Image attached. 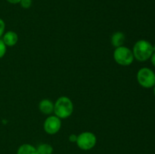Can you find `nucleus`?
Instances as JSON below:
<instances>
[{"mask_svg":"<svg viewBox=\"0 0 155 154\" xmlns=\"http://www.w3.org/2000/svg\"><path fill=\"white\" fill-rule=\"evenodd\" d=\"M2 41L6 46L12 47L17 44L18 41V36L15 32L8 31L2 36Z\"/></svg>","mask_w":155,"mask_h":154,"instance_id":"7","label":"nucleus"},{"mask_svg":"<svg viewBox=\"0 0 155 154\" xmlns=\"http://www.w3.org/2000/svg\"><path fill=\"white\" fill-rule=\"evenodd\" d=\"M77 136L76 135V134H71V135H70L69 140L71 142H73V143H74V142H77Z\"/></svg>","mask_w":155,"mask_h":154,"instance_id":"15","label":"nucleus"},{"mask_svg":"<svg viewBox=\"0 0 155 154\" xmlns=\"http://www.w3.org/2000/svg\"><path fill=\"white\" fill-rule=\"evenodd\" d=\"M6 1L8 2L11 3V4H18V3L21 2V0H6Z\"/></svg>","mask_w":155,"mask_h":154,"instance_id":"16","label":"nucleus"},{"mask_svg":"<svg viewBox=\"0 0 155 154\" xmlns=\"http://www.w3.org/2000/svg\"><path fill=\"white\" fill-rule=\"evenodd\" d=\"M154 95H155V85L154 86Z\"/></svg>","mask_w":155,"mask_h":154,"instance_id":"19","label":"nucleus"},{"mask_svg":"<svg viewBox=\"0 0 155 154\" xmlns=\"http://www.w3.org/2000/svg\"><path fill=\"white\" fill-rule=\"evenodd\" d=\"M153 52V45L145 39L137 41L133 46V53L134 58L139 61L144 62L148 60L152 55Z\"/></svg>","mask_w":155,"mask_h":154,"instance_id":"1","label":"nucleus"},{"mask_svg":"<svg viewBox=\"0 0 155 154\" xmlns=\"http://www.w3.org/2000/svg\"><path fill=\"white\" fill-rule=\"evenodd\" d=\"M114 59L121 66H130L134 60L133 51L126 46H120L115 48L114 51Z\"/></svg>","mask_w":155,"mask_h":154,"instance_id":"3","label":"nucleus"},{"mask_svg":"<svg viewBox=\"0 0 155 154\" xmlns=\"http://www.w3.org/2000/svg\"><path fill=\"white\" fill-rule=\"evenodd\" d=\"M97 142L96 136L90 131H85L77 136V144L81 149L89 150L95 146Z\"/></svg>","mask_w":155,"mask_h":154,"instance_id":"5","label":"nucleus"},{"mask_svg":"<svg viewBox=\"0 0 155 154\" xmlns=\"http://www.w3.org/2000/svg\"><path fill=\"white\" fill-rule=\"evenodd\" d=\"M150 58H151V63H152V64L155 66V51L153 52L152 55L151 56V57H150Z\"/></svg>","mask_w":155,"mask_h":154,"instance_id":"17","label":"nucleus"},{"mask_svg":"<svg viewBox=\"0 0 155 154\" xmlns=\"http://www.w3.org/2000/svg\"><path fill=\"white\" fill-rule=\"evenodd\" d=\"M74 111V104L69 98L60 97L54 104V113L60 119H66L71 116Z\"/></svg>","mask_w":155,"mask_h":154,"instance_id":"2","label":"nucleus"},{"mask_svg":"<svg viewBox=\"0 0 155 154\" xmlns=\"http://www.w3.org/2000/svg\"><path fill=\"white\" fill-rule=\"evenodd\" d=\"M38 154H51L53 152V147L48 143H42L36 148Z\"/></svg>","mask_w":155,"mask_h":154,"instance_id":"11","label":"nucleus"},{"mask_svg":"<svg viewBox=\"0 0 155 154\" xmlns=\"http://www.w3.org/2000/svg\"><path fill=\"white\" fill-rule=\"evenodd\" d=\"M17 154H38L36 148L29 143L21 145L18 149Z\"/></svg>","mask_w":155,"mask_h":154,"instance_id":"10","label":"nucleus"},{"mask_svg":"<svg viewBox=\"0 0 155 154\" xmlns=\"http://www.w3.org/2000/svg\"><path fill=\"white\" fill-rule=\"evenodd\" d=\"M125 41V36L122 32H116L114 33L111 36V42L112 45L115 48H118V47L123 46Z\"/></svg>","mask_w":155,"mask_h":154,"instance_id":"9","label":"nucleus"},{"mask_svg":"<svg viewBox=\"0 0 155 154\" xmlns=\"http://www.w3.org/2000/svg\"><path fill=\"white\" fill-rule=\"evenodd\" d=\"M6 48H7V46L5 45L2 39H0V59L4 57V55L5 54Z\"/></svg>","mask_w":155,"mask_h":154,"instance_id":"12","label":"nucleus"},{"mask_svg":"<svg viewBox=\"0 0 155 154\" xmlns=\"http://www.w3.org/2000/svg\"><path fill=\"white\" fill-rule=\"evenodd\" d=\"M20 5L24 8H29L32 5V0H21Z\"/></svg>","mask_w":155,"mask_h":154,"instance_id":"13","label":"nucleus"},{"mask_svg":"<svg viewBox=\"0 0 155 154\" xmlns=\"http://www.w3.org/2000/svg\"><path fill=\"white\" fill-rule=\"evenodd\" d=\"M44 130L48 134H54L59 131L61 127V121L58 116H50L44 122Z\"/></svg>","mask_w":155,"mask_h":154,"instance_id":"6","label":"nucleus"},{"mask_svg":"<svg viewBox=\"0 0 155 154\" xmlns=\"http://www.w3.org/2000/svg\"><path fill=\"white\" fill-rule=\"evenodd\" d=\"M5 29V24L4 21L0 18V38L4 34Z\"/></svg>","mask_w":155,"mask_h":154,"instance_id":"14","label":"nucleus"},{"mask_svg":"<svg viewBox=\"0 0 155 154\" xmlns=\"http://www.w3.org/2000/svg\"><path fill=\"white\" fill-rule=\"evenodd\" d=\"M137 80L141 86L150 88L155 85V73L149 68L143 67L138 71Z\"/></svg>","mask_w":155,"mask_h":154,"instance_id":"4","label":"nucleus"},{"mask_svg":"<svg viewBox=\"0 0 155 154\" xmlns=\"http://www.w3.org/2000/svg\"><path fill=\"white\" fill-rule=\"evenodd\" d=\"M39 109L45 115H50L54 112V104L48 99H43L39 102Z\"/></svg>","mask_w":155,"mask_h":154,"instance_id":"8","label":"nucleus"},{"mask_svg":"<svg viewBox=\"0 0 155 154\" xmlns=\"http://www.w3.org/2000/svg\"><path fill=\"white\" fill-rule=\"evenodd\" d=\"M153 50H154V51H155V45H153Z\"/></svg>","mask_w":155,"mask_h":154,"instance_id":"18","label":"nucleus"}]
</instances>
